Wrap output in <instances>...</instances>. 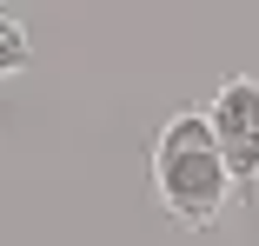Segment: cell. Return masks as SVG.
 <instances>
[{
	"mask_svg": "<svg viewBox=\"0 0 259 246\" xmlns=\"http://www.w3.org/2000/svg\"><path fill=\"white\" fill-rule=\"evenodd\" d=\"M153 193H160V207L180 220V226H213L226 193H233V167L220 153L213 127L206 113H173L153 140Z\"/></svg>",
	"mask_w": 259,
	"mask_h": 246,
	"instance_id": "1",
	"label": "cell"
},
{
	"mask_svg": "<svg viewBox=\"0 0 259 246\" xmlns=\"http://www.w3.org/2000/svg\"><path fill=\"white\" fill-rule=\"evenodd\" d=\"M206 127H213L220 153L233 167V186H259V80H226L206 107Z\"/></svg>",
	"mask_w": 259,
	"mask_h": 246,
	"instance_id": "2",
	"label": "cell"
},
{
	"mask_svg": "<svg viewBox=\"0 0 259 246\" xmlns=\"http://www.w3.org/2000/svg\"><path fill=\"white\" fill-rule=\"evenodd\" d=\"M20 67H27V33H20L14 14H0V80L20 73Z\"/></svg>",
	"mask_w": 259,
	"mask_h": 246,
	"instance_id": "3",
	"label": "cell"
}]
</instances>
